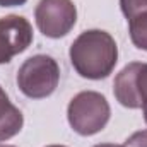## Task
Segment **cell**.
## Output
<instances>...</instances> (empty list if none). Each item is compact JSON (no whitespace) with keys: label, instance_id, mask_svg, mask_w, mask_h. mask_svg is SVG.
<instances>
[{"label":"cell","instance_id":"6da1fadb","mask_svg":"<svg viewBox=\"0 0 147 147\" xmlns=\"http://www.w3.org/2000/svg\"><path fill=\"white\" fill-rule=\"evenodd\" d=\"M70 63L84 79H106L118 62V46L110 33L89 29L80 33L70 46Z\"/></svg>","mask_w":147,"mask_h":147},{"label":"cell","instance_id":"7a4b0ae2","mask_svg":"<svg viewBox=\"0 0 147 147\" xmlns=\"http://www.w3.org/2000/svg\"><path fill=\"white\" fill-rule=\"evenodd\" d=\"M110 105L96 91H82L74 96L67 108L69 123L79 135L89 137L101 132L110 121Z\"/></svg>","mask_w":147,"mask_h":147},{"label":"cell","instance_id":"3957f363","mask_svg":"<svg viewBox=\"0 0 147 147\" xmlns=\"http://www.w3.org/2000/svg\"><path fill=\"white\" fill-rule=\"evenodd\" d=\"M16 80L24 96L43 99L55 92L60 82V67L48 55H34L19 67Z\"/></svg>","mask_w":147,"mask_h":147},{"label":"cell","instance_id":"277c9868","mask_svg":"<svg viewBox=\"0 0 147 147\" xmlns=\"http://www.w3.org/2000/svg\"><path fill=\"white\" fill-rule=\"evenodd\" d=\"M38 29L46 38H63L77 22V9L72 0H39L34 10Z\"/></svg>","mask_w":147,"mask_h":147},{"label":"cell","instance_id":"5b68a950","mask_svg":"<svg viewBox=\"0 0 147 147\" xmlns=\"http://www.w3.org/2000/svg\"><path fill=\"white\" fill-rule=\"evenodd\" d=\"M33 43V26L22 16L0 17V65L26 51Z\"/></svg>","mask_w":147,"mask_h":147},{"label":"cell","instance_id":"8992f818","mask_svg":"<svg viewBox=\"0 0 147 147\" xmlns=\"http://www.w3.org/2000/svg\"><path fill=\"white\" fill-rule=\"evenodd\" d=\"M137 69H139V62L128 63L127 67L121 69V72L115 77V82H113V92H115L116 101L121 106L130 108V110H139L140 108L137 94H135V86H134Z\"/></svg>","mask_w":147,"mask_h":147},{"label":"cell","instance_id":"52a82bcc","mask_svg":"<svg viewBox=\"0 0 147 147\" xmlns=\"http://www.w3.org/2000/svg\"><path fill=\"white\" fill-rule=\"evenodd\" d=\"M24 125V116L10 101L0 86V142L12 139L21 132Z\"/></svg>","mask_w":147,"mask_h":147},{"label":"cell","instance_id":"ba28073f","mask_svg":"<svg viewBox=\"0 0 147 147\" xmlns=\"http://www.w3.org/2000/svg\"><path fill=\"white\" fill-rule=\"evenodd\" d=\"M128 31H130L132 43L139 50L147 51V12L128 21Z\"/></svg>","mask_w":147,"mask_h":147},{"label":"cell","instance_id":"9c48e42d","mask_svg":"<svg viewBox=\"0 0 147 147\" xmlns=\"http://www.w3.org/2000/svg\"><path fill=\"white\" fill-rule=\"evenodd\" d=\"M134 86H135V94H137L139 105L144 113V120L147 123V63H139Z\"/></svg>","mask_w":147,"mask_h":147},{"label":"cell","instance_id":"30bf717a","mask_svg":"<svg viewBox=\"0 0 147 147\" xmlns=\"http://www.w3.org/2000/svg\"><path fill=\"white\" fill-rule=\"evenodd\" d=\"M120 7H121L123 16L130 21L147 12V0H120Z\"/></svg>","mask_w":147,"mask_h":147},{"label":"cell","instance_id":"8fae6325","mask_svg":"<svg viewBox=\"0 0 147 147\" xmlns=\"http://www.w3.org/2000/svg\"><path fill=\"white\" fill-rule=\"evenodd\" d=\"M125 147H147V130H140V132L132 134L127 139Z\"/></svg>","mask_w":147,"mask_h":147},{"label":"cell","instance_id":"7c38bea8","mask_svg":"<svg viewBox=\"0 0 147 147\" xmlns=\"http://www.w3.org/2000/svg\"><path fill=\"white\" fill-rule=\"evenodd\" d=\"M28 0H0V7H19L24 5Z\"/></svg>","mask_w":147,"mask_h":147},{"label":"cell","instance_id":"4fadbf2b","mask_svg":"<svg viewBox=\"0 0 147 147\" xmlns=\"http://www.w3.org/2000/svg\"><path fill=\"white\" fill-rule=\"evenodd\" d=\"M94 147H125V146H118V144H98Z\"/></svg>","mask_w":147,"mask_h":147},{"label":"cell","instance_id":"5bb4252c","mask_svg":"<svg viewBox=\"0 0 147 147\" xmlns=\"http://www.w3.org/2000/svg\"><path fill=\"white\" fill-rule=\"evenodd\" d=\"M46 147H65V146H46Z\"/></svg>","mask_w":147,"mask_h":147},{"label":"cell","instance_id":"9a60e30c","mask_svg":"<svg viewBox=\"0 0 147 147\" xmlns=\"http://www.w3.org/2000/svg\"><path fill=\"white\" fill-rule=\"evenodd\" d=\"M0 147H16V146H0Z\"/></svg>","mask_w":147,"mask_h":147}]
</instances>
